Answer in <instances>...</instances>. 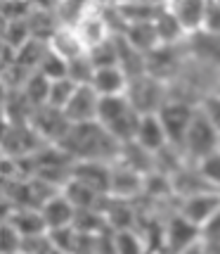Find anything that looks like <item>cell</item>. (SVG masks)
I'll use <instances>...</instances> for the list:
<instances>
[{"mask_svg": "<svg viewBox=\"0 0 220 254\" xmlns=\"http://www.w3.org/2000/svg\"><path fill=\"white\" fill-rule=\"evenodd\" d=\"M59 147L69 152L74 162H102L114 166L121 155V143L97 122L76 124Z\"/></svg>", "mask_w": 220, "mask_h": 254, "instance_id": "1", "label": "cell"}, {"mask_svg": "<svg viewBox=\"0 0 220 254\" xmlns=\"http://www.w3.org/2000/svg\"><path fill=\"white\" fill-rule=\"evenodd\" d=\"M140 119H142V117L135 112V107L131 105V100L126 98V95L99 100L97 124L104 126L121 145L135 140V133H137Z\"/></svg>", "mask_w": 220, "mask_h": 254, "instance_id": "2", "label": "cell"}, {"mask_svg": "<svg viewBox=\"0 0 220 254\" xmlns=\"http://www.w3.org/2000/svg\"><path fill=\"white\" fill-rule=\"evenodd\" d=\"M126 98L131 100V105L140 117L147 114H159L168 102V83L159 81V78L144 74L140 78H132Z\"/></svg>", "mask_w": 220, "mask_h": 254, "instance_id": "3", "label": "cell"}, {"mask_svg": "<svg viewBox=\"0 0 220 254\" xmlns=\"http://www.w3.org/2000/svg\"><path fill=\"white\" fill-rule=\"evenodd\" d=\"M220 150V133L216 131V126L201 114L199 110L197 119L192 122L187 135H185V143H182V152L187 157V162L199 164L201 159H206L209 155L218 152Z\"/></svg>", "mask_w": 220, "mask_h": 254, "instance_id": "4", "label": "cell"}, {"mask_svg": "<svg viewBox=\"0 0 220 254\" xmlns=\"http://www.w3.org/2000/svg\"><path fill=\"white\" fill-rule=\"evenodd\" d=\"M45 140L31 124H5L2 126V157L29 159L45 147Z\"/></svg>", "mask_w": 220, "mask_h": 254, "instance_id": "5", "label": "cell"}, {"mask_svg": "<svg viewBox=\"0 0 220 254\" xmlns=\"http://www.w3.org/2000/svg\"><path fill=\"white\" fill-rule=\"evenodd\" d=\"M187 43V41H185ZM159 45L147 55V74L164 83H173L187 64V45Z\"/></svg>", "mask_w": 220, "mask_h": 254, "instance_id": "6", "label": "cell"}, {"mask_svg": "<svg viewBox=\"0 0 220 254\" xmlns=\"http://www.w3.org/2000/svg\"><path fill=\"white\" fill-rule=\"evenodd\" d=\"M197 114H199V105L180 102V100H168L164 105V110L159 112V119H161V124L166 128L168 143L182 150L185 135H187L192 122L197 119Z\"/></svg>", "mask_w": 220, "mask_h": 254, "instance_id": "7", "label": "cell"}, {"mask_svg": "<svg viewBox=\"0 0 220 254\" xmlns=\"http://www.w3.org/2000/svg\"><path fill=\"white\" fill-rule=\"evenodd\" d=\"M31 126L41 133L47 145H62L64 138L69 135V131L74 128V124L69 122V117L64 114V110H55V107H41L33 112Z\"/></svg>", "mask_w": 220, "mask_h": 254, "instance_id": "8", "label": "cell"}, {"mask_svg": "<svg viewBox=\"0 0 220 254\" xmlns=\"http://www.w3.org/2000/svg\"><path fill=\"white\" fill-rule=\"evenodd\" d=\"M76 31L81 36V41L86 43L88 50L97 48V45L107 43L111 36V29L107 19H104V12H102V2H90L86 14L81 17V22L76 24Z\"/></svg>", "mask_w": 220, "mask_h": 254, "instance_id": "9", "label": "cell"}, {"mask_svg": "<svg viewBox=\"0 0 220 254\" xmlns=\"http://www.w3.org/2000/svg\"><path fill=\"white\" fill-rule=\"evenodd\" d=\"M201 243V228L187 221L182 214H171L166 219V252L180 254L192 245Z\"/></svg>", "mask_w": 220, "mask_h": 254, "instance_id": "10", "label": "cell"}, {"mask_svg": "<svg viewBox=\"0 0 220 254\" xmlns=\"http://www.w3.org/2000/svg\"><path fill=\"white\" fill-rule=\"evenodd\" d=\"M177 214H182L187 221L201 228L216 214H220V195L218 192H201V195L177 199Z\"/></svg>", "mask_w": 220, "mask_h": 254, "instance_id": "11", "label": "cell"}, {"mask_svg": "<svg viewBox=\"0 0 220 254\" xmlns=\"http://www.w3.org/2000/svg\"><path fill=\"white\" fill-rule=\"evenodd\" d=\"M99 95L92 90V86H78L76 95L71 98V102L66 105L64 114L69 117V122L74 124H92L97 122L99 112Z\"/></svg>", "mask_w": 220, "mask_h": 254, "instance_id": "12", "label": "cell"}, {"mask_svg": "<svg viewBox=\"0 0 220 254\" xmlns=\"http://www.w3.org/2000/svg\"><path fill=\"white\" fill-rule=\"evenodd\" d=\"M144 192V176L132 171V169H126L121 164L111 166V188L109 195L116 199H128V202H135L137 197H142Z\"/></svg>", "mask_w": 220, "mask_h": 254, "instance_id": "13", "label": "cell"}, {"mask_svg": "<svg viewBox=\"0 0 220 254\" xmlns=\"http://www.w3.org/2000/svg\"><path fill=\"white\" fill-rule=\"evenodd\" d=\"M74 181L88 186L99 195H109L111 188V164L102 162H76L74 164Z\"/></svg>", "mask_w": 220, "mask_h": 254, "instance_id": "14", "label": "cell"}, {"mask_svg": "<svg viewBox=\"0 0 220 254\" xmlns=\"http://www.w3.org/2000/svg\"><path fill=\"white\" fill-rule=\"evenodd\" d=\"M185 45H187V55L192 60L220 71V36H211V33L201 31L197 36H189Z\"/></svg>", "mask_w": 220, "mask_h": 254, "instance_id": "15", "label": "cell"}, {"mask_svg": "<svg viewBox=\"0 0 220 254\" xmlns=\"http://www.w3.org/2000/svg\"><path fill=\"white\" fill-rule=\"evenodd\" d=\"M47 45H50V50H52L55 55H59L62 60H66V62H76V60L88 55V48L81 41L78 31L76 29H69V26H59V29L52 33V38L47 41Z\"/></svg>", "mask_w": 220, "mask_h": 254, "instance_id": "16", "label": "cell"}, {"mask_svg": "<svg viewBox=\"0 0 220 254\" xmlns=\"http://www.w3.org/2000/svg\"><path fill=\"white\" fill-rule=\"evenodd\" d=\"M135 143L142 145L147 152H161L168 143V135H166V128L161 119H159V114H147L140 119V126H137V133H135Z\"/></svg>", "mask_w": 220, "mask_h": 254, "instance_id": "17", "label": "cell"}, {"mask_svg": "<svg viewBox=\"0 0 220 254\" xmlns=\"http://www.w3.org/2000/svg\"><path fill=\"white\" fill-rule=\"evenodd\" d=\"M90 86L99 98H116V95L128 93L131 78L126 76L119 66H107V69H95V76H92Z\"/></svg>", "mask_w": 220, "mask_h": 254, "instance_id": "18", "label": "cell"}, {"mask_svg": "<svg viewBox=\"0 0 220 254\" xmlns=\"http://www.w3.org/2000/svg\"><path fill=\"white\" fill-rule=\"evenodd\" d=\"M168 5H171V12L177 17L180 26L185 29L187 38L204 31L206 2H201V0H177V2H168Z\"/></svg>", "mask_w": 220, "mask_h": 254, "instance_id": "19", "label": "cell"}, {"mask_svg": "<svg viewBox=\"0 0 220 254\" xmlns=\"http://www.w3.org/2000/svg\"><path fill=\"white\" fill-rule=\"evenodd\" d=\"M107 223H109L111 231L121 233V231H135L137 221H140V211L135 207V202L128 199H109V207H107Z\"/></svg>", "mask_w": 220, "mask_h": 254, "instance_id": "20", "label": "cell"}, {"mask_svg": "<svg viewBox=\"0 0 220 254\" xmlns=\"http://www.w3.org/2000/svg\"><path fill=\"white\" fill-rule=\"evenodd\" d=\"M41 214H43L47 231H55V228L74 226V219H76V207L69 202V197H66L64 192H59V195H55L47 204H43Z\"/></svg>", "mask_w": 220, "mask_h": 254, "instance_id": "21", "label": "cell"}, {"mask_svg": "<svg viewBox=\"0 0 220 254\" xmlns=\"http://www.w3.org/2000/svg\"><path fill=\"white\" fill-rule=\"evenodd\" d=\"M171 181H173V190H176L177 199L192 197V195H201V192H213V190L209 188V183L204 181V176H201L199 166L192 164V162H189L185 169H180Z\"/></svg>", "mask_w": 220, "mask_h": 254, "instance_id": "22", "label": "cell"}, {"mask_svg": "<svg viewBox=\"0 0 220 254\" xmlns=\"http://www.w3.org/2000/svg\"><path fill=\"white\" fill-rule=\"evenodd\" d=\"M116 164L126 166V169H132V171H137V174H142V176H149L152 171H156L154 155L147 152L142 145H137L135 140L121 145V155H119V162H116Z\"/></svg>", "mask_w": 220, "mask_h": 254, "instance_id": "23", "label": "cell"}, {"mask_svg": "<svg viewBox=\"0 0 220 254\" xmlns=\"http://www.w3.org/2000/svg\"><path fill=\"white\" fill-rule=\"evenodd\" d=\"M2 223H10L22 238L47 233V226H45V219H43V214H41V209H17V211H12L10 216H5Z\"/></svg>", "mask_w": 220, "mask_h": 254, "instance_id": "24", "label": "cell"}, {"mask_svg": "<svg viewBox=\"0 0 220 254\" xmlns=\"http://www.w3.org/2000/svg\"><path fill=\"white\" fill-rule=\"evenodd\" d=\"M114 38L119 43V69L131 81L144 76L147 74V55H142L140 50H135L123 36H114Z\"/></svg>", "mask_w": 220, "mask_h": 254, "instance_id": "25", "label": "cell"}, {"mask_svg": "<svg viewBox=\"0 0 220 254\" xmlns=\"http://www.w3.org/2000/svg\"><path fill=\"white\" fill-rule=\"evenodd\" d=\"M31 102L24 98V93H2V122L5 124H31L33 119Z\"/></svg>", "mask_w": 220, "mask_h": 254, "instance_id": "26", "label": "cell"}, {"mask_svg": "<svg viewBox=\"0 0 220 254\" xmlns=\"http://www.w3.org/2000/svg\"><path fill=\"white\" fill-rule=\"evenodd\" d=\"M123 38H126V41H128V43H131L135 50H140L142 55H149V53H154L156 48L161 45L154 22H147V24H128V29H126V33H123Z\"/></svg>", "mask_w": 220, "mask_h": 254, "instance_id": "27", "label": "cell"}, {"mask_svg": "<svg viewBox=\"0 0 220 254\" xmlns=\"http://www.w3.org/2000/svg\"><path fill=\"white\" fill-rule=\"evenodd\" d=\"M154 26H156V33H159L161 45H182L187 41V33L180 26L177 17L171 12V5H168V2H166V7L161 10V14L154 19Z\"/></svg>", "mask_w": 220, "mask_h": 254, "instance_id": "28", "label": "cell"}, {"mask_svg": "<svg viewBox=\"0 0 220 254\" xmlns=\"http://www.w3.org/2000/svg\"><path fill=\"white\" fill-rule=\"evenodd\" d=\"M166 7V2H147V0H132V2H119V12L126 24H147L154 22Z\"/></svg>", "mask_w": 220, "mask_h": 254, "instance_id": "29", "label": "cell"}, {"mask_svg": "<svg viewBox=\"0 0 220 254\" xmlns=\"http://www.w3.org/2000/svg\"><path fill=\"white\" fill-rule=\"evenodd\" d=\"M50 53V45L45 41H38V38H31L29 43H24L19 50H17V62L14 64L24 66L29 71H38L41 62L45 60V55Z\"/></svg>", "mask_w": 220, "mask_h": 254, "instance_id": "30", "label": "cell"}, {"mask_svg": "<svg viewBox=\"0 0 220 254\" xmlns=\"http://www.w3.org/2000/svg\"><path fill=\"white\" fill-rule=\"evenodd\" d=\"M50 88H52V81H47L43 74H33L29 81H26V86H24V98L31 102L33 110H41V107H47V102H50Z\"/></svg>", "mask_w": 220, "mask_h": 254, "instance_id": "31", "label": "cell"}, {"mask_svg": "<svg viewBox=\"0 0 220 254\" xmlns=\"http://www.w3.org/2000/svg\"><path fill=\"white\" fill-rule=\"evenodd\" d=\"M74 228L78 233H88V235H99V233L109 231L107 214L99 209H76Z\"/></svg>", "mask_w": 220, "mask_h": 254, "instance_id": "32", "label": "cell"}, {"mask_svg": "<svg viewBox=\"0 0 220 254\" xmlns=\"http://www.w3.org/2000/svg\"><path fill=\"white\" fill-rule=\"evenodd\" d=\"M29 41H31L29 22H0V45H10L19 50Z\"/></svg>", "mask_w": 220, "mask_h": 254, "instance_id": "33", "label": "cell"}, {"mask_svg": "<svg viewBox=\"0 0 220 254\" xmlns=\"http://www.w3.org/2000/svg\"><path fill=\"white\" fill-rule=\"evenodd\" d=\"M88 57L95 69H107V66H119V43L116 38H109L107 43L88 50Z\"/></svg>", "mask_w": 220, "mask_h": 254, "instance_id": "34", "label": "cell"}, {"mask_svg": "<svg viewBox=\"0 0 220 254\" xmlns=\"http://www.w3.org/2000/svg\"><path fill=\"white\" fill-rule=\"evenodd\" d=\"M36 71H29L19 64H12V66H5L0 69V81H2V93H19L24 90L26 81L33 76Z\"/></svg>", "mask_w": 220, "mask_h": 254, "instance_id": "35", "label": "cell"}, {"mask_svg": "<svg viewBox=\"0 0 220 254\" xmlns=\"http://www.w3.org/2000/svg\"><path fill=\"white\" fill-rule=\"evenodd\" d=\"M90 2H71V0H64V2H55V14L59 26H69V29H76V24L81 22V17L86 14Z\"/></svg>", "mask_w": 220, "mask_h": 254, "instance_id": "36", "label": "cell"}, {"mask_svg": "<svg viewBox=\"0 0 220 254\" xmlns=\"http://www.w3.org/2000/svg\"><path fill=\"white\" fill-rule=\"evenodd\" d=\"M38 74H43L47 81H62V78H69V62L62 60L59 55H55L52 50L45 55V60L38 66Z\"/></svg>", "mask_w": 220, "mask_h": 254, "instance_id": "37", "label": "cell"}, {"mask_svg": "<svg viewBox=\"0 0 220 254\" xmlns=\"http://www.w3.org/2000/svg\"><path fill=\"white\" fill-rule=\"evenodd\" d=\"M33 10H36V2L5 0V2H0V22H29Z\"/></svg>", "mask_w": 220, "mask_h": 254, "instance_id": "38", "label": "cell"}, {"mask_svg": "<svg viewBox=\"0 0 220 254\" xmlns=\"http://www.w3.org/2000/svg\"><path fill=\"white\" fill-rule=\"evenodd\" d=\"M78 86L71 81V78H62V81H55L52 88H50V107L55 110H66V105L71 102V98L76 95Z\"/></svg>", "mask_w": 220, "mask_h": 254, "instance_id": "39", "label": "cell"}, {"mask_svg": "<svg viewBox=\"0 0 220 254\" xmlns=\"http://www.w3.org/2000/svg\"><path fill=\"white\" fill-rule=\"evenodd\" d=\"M116 250H119V254H149L142 235L137 231L116 233Z\"/></svg>", "mask_w": 220, "mask_h": 254, "instance_id": "40", "label": "cell"}, {"mask_svg": "<svg viewBox=\"0 0 220 254\" xmlns=\"http://www.w3.org/2000/svg\"><path fill=\"white\" fill-rule=\"evenodd\" d=\"M197 166L201 171V176H204V181L209 183V188L220 195V150L209 155L206 159H201Z\"/></svg>", "mask_w": 220, "mask_h": 254, "instance_id": "41", "label": "cell"}, {"mask_svg": "<svg viewBox=\"0 0 220 254\" xmlns=\"http://www.w3.org/2000/svg\"><path fill=\"white\" fill-rule=\"evenodd\" d=\"M95 76V66L90 62V57H81L76 62H69V78L76 83V86H90Z\"/></svg>", "mask_w": 220, "mask_h": 254, "instance_id": "42", "label": "cell"}, {"mask_svg": "<svg viewBox=\"0 0 220 254\" xmlns=\"http://www.w3.org/2000/svg\"><path fill=\"white\" fill-rule=\"evenodd\" d=\"M50 233V240H52V247L59 250V252L71 254L74 247H76L78 240V231L74 226H66V228H55V231H47Z\"/></svg>", "mask_w": 220, "mask_h": 254, "instance_id": "43", "label": "cell"}, {"mask_svg": "<svg viewBox=\"0 0 220 254\" xmlns=\"http://www.w3.org/2000/svg\"><path fill=\"white\" fill-rule=\"evenodd\" d=\"M55 250L50 233H41V235H31V238H22V250L19 254H50Z\"/></svg>", "mask_w": 220, "mask_h": 254, "instance_id": "44", "label": "cell"}, {"mask_svg": "<svg viewBox=\"0 0 220 254\" xmlns=\"http://www.w3.org/2000/svg\"><path fill=\"white\" fill-rule=\"evenodd\" d=\"M199 110H201V114L216 126V131L220 133V95H216V93L206 95V98L201 100Z\"/></svg>", "mask_w": 220, "mask_h": 254, "instance_id": "45", "label": "cell"}, {"mask_svg": "<svg viewBox=\"0 0 220 254\" xmlns=\"http://www.w3.org/2000/svg\"><path fill=\"white\" fill-rule=\"evenodd\" d=\"M204 33L220 36V0L206 2V14H204Z\"/></svg>", "mask_w": 220, "mask_h": 254, "instance_id": "46", "label": "cell"}, {"mask_svg": "<svg viewBox=\"0 0 220 254\" xmlns=\"http://www.w3.org/2000/svg\"><path fill=\"white\" fill-rule=\"evenodd\" d=\"M22 250V235L12 228L10 223H2V254H19Z\"/></svg>", "mask_w": 220, "mask_h": 254, "instance_id": "47", "label": "cell"}, {"mask_svg": "<svg viewBox=\"0 0 220 254\" xmlns=\"http://www.w3.org/2000/svg\"><path fill=\"white\" fill-rule=\"evenodd\" d=\"M201 243L204 245H220V214H216L209 223L201 226Z\"/></svg>", "mask_w": 220, "mask_h": 254, "instance_id": "48", "label": "cell"}, {"mask_svg": "<svg viewBox=\"0 0 220 254\" xmlns=\"http://www.w3.org/2000/svg\"><path fill=\"white\" fill-rule=\"evenodd\" d=\"M71 254H97V235H88V233H78L76 247Z\"/></svg>", "mask_w": 220, "mask_h": 254, "instance_id": "49", "label": "cell"}, {"mask_svg": "<svg viewBox=\"0 0 220 254\" xmlns=\"http://www.w3.org/2000/svg\"><path fill=\"white\" fill-rule=\"evenodd\" d=\"M97 254H119L116 250V231H104L97 235Z\"/></svg>", "mask_w": 220, "mask_h": 254, "instance_id": "50", "label": "cell"}, {"mask_svg": "<svg viewBox=\"0 0 220 254\" xmlns=\"http://www.w3.org/2000/svg\"><path fill=\"white\" fill-rule=\"evenodd\" d=\"M180 254H206V247H204V243H197L192 247H187V250H182Z\"/></svg>", "mask_w": 220, "mask_h": 254, "instance_id": "51", "label": "cell"}, {"mask_svg": "<svg viewBox=\"0 0 220 254\" xmlns=\"http://www.w3.org/2000/svg\"><path fill=\"white\" fill-rule=\"evenodd\" d=\"M206 254H220V245H204Z\"/></svg>", "mask_w": 220, "mask_h": 254, "instance_id": "52", "label": "cell"}, {"mask_svg": "<svg viewBox=\"0 0 220 254\" xmlns=\"http://www.w3.org/2000/svg\"><path fill=\"white\" fill-rule=\"evenodd\" d=\"M216 95H220V81H218V86H216V90H213Z\"/></svg>", "mask_w": 220, "mask_h": 254, "instance_id": "53", "label": "cell"}, {"mask_svg": "<svg viewBox=\"0 0 220 254\" xmlns=\"http://www.w3.org/2000/svg\"><path fill=\"white\" fill-rule=\"evenodd\" d=\"M50 254H66V252H59V250H52V252Z\"/></svg>", "mask_w": 220, "mask_h": 254, "instance_id": "54", "label": "cell"}]
</instances>
